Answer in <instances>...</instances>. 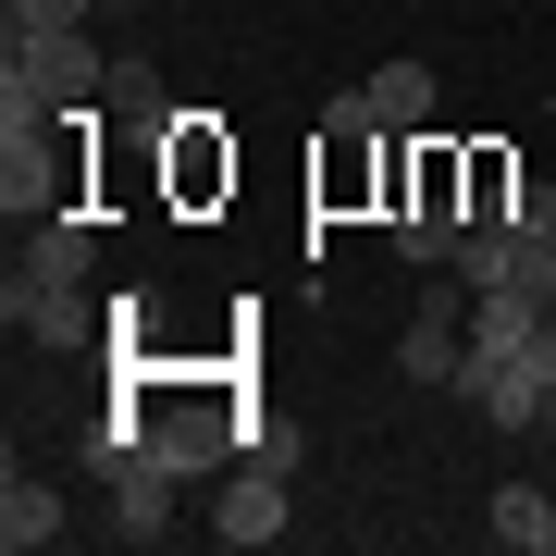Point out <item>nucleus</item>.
Masks as SVG:
<instances>
[{
  "mask_svg": "<svg viewBox=\"0 0 556 556\" xmlns=\"http://www.w3.org/2000/svg\"><path fill=\"white\" fill-rule=\"evenodd\" d=\"M0 75H25L50 112H87V100H112V62H100V38L87 25H50V38H13V62Z\"/></svg>",
  "mask_w": 556,
  "mask_h": 556,
  "instance_id": "f257e3e1",
  "label": "nucleus"
},
{
  "mask_svg": "<svg viewBox=\"0 0 556 556\" xmlns=\"http://www.w3.org/2000/svg\"><path fill=\"white\" fill-rule=\"evenodd\" d=\"M0 321H13V334L25 346H87V334H100V321H112V298H87V285H38V273H13V285H0Z\"/></svg>",
  "mask_w": 556,
  "mask_h": 556,
  "instance_id": "f03ea898",
  "label": "nucleus"
},
{
  "mask_svg": "<svg viewBox=\"0 0 556 556\" xmlns=\"http://www.w3.org/2000/svg\"><path fill=\"white\" fill-rule=\"evenodd\" d=\"M223 445H236V420H223L211 396H186V408H149V457L174 482H199V470H223Z\"/></svg>",
  "mask_w": 556,
  "mask_h": 556,
  "instance_id": "7ed1b4c3",
  "label": "nucleus"
},
{
  "mask_svg": "<svg viewBox=\"0 0 556 556\" xmlns=\"http://www.w3.org/2000/svg\"><path fill=\"white\" fill-rule=\"evenodd\" d=\"M211 544H285V470H248L223 482V507H211Z\"/></svg>",
  "mask_w": 556,
  "mask_h": 556,
  "instance_id": "20e7f679",
  "label": "nucleus"
},
{
  "mask_svg": "<svg viewBox=\"0 0 556 556\" xmlns=\"http://www.w3.org/2000/svg\"><path fill=\"white\" fill-rule=\"evenodd\" d=\"M112 532H124V544H161V532H174V470H161L149 445L112 470Z\"/></svg>",
  "mask_w": 556,
  "mask_h": 556,
  "instance_id": "39448f33",
  "label": "nucleus"
},
{
  "mask_svg": "<svg viewBox=\"0 0 556 556\" xmlns=\"http://www.w3.org/2000/svg\"><path fill=\"white\" fill-rule=\"evenodd\" d=\"M358 100H371L383 137H420V124H433V62H371V75H358Z\"/></svg>",
  "mask_w": 556,
  "mask_h": 556,
  "instance_id": "423d86ee",
  "label": "nucleus"
},
{
  "mask_svg": "<svg viewBox=\"0 0 556 556\" xmlns=\"http://www.w3.org/2000/svg\"><path fill=\"white\" fill-rule=\"evenodd\" d=\"M161 149H174V199H223V186H236V149L211 137V112H174Z\"/></svg>",
  "mask_w": 556,
  "mask_h": 556,
  "instance_id": "0eeeda50",
  "label": "nucleus"
},
{
  "mask_svg": "<svg viewBox=\"0 0 556 556\" xmlns=\"http://www.w3.org/2000/svg\"><path fill=\"white\" fill-rule=\"evenodd\" d=\"M0 544H13V556L62 544V495H50L38 470H25V457H13V470H0Z\"/></svg>",
  "mask_w": 556,
  "mask_h": 556,
  "instance_id": "6e6552de",
  "label": "nucleus"
},
{
  "mask_svg": "<svg viewBox=\"0 0 556 556\" xmlns=\"http://www.w3.org/2000/svg\"><path fill=\"white\" fill-rule=\"evenodd\" d=\"M482 532H495L507 556H556V495H532V482H507V495L482 507Z\"/></svg>",
  "mask_w": 556,
  "mask_h": 556,
  "instance_id": "1a4fd4ad",
  "label": "nucleus"
},
{
  "mask_svg": "<svg viewBox=\"0 0 556 556\" xmlns=\"http://www.w3.org/2000/svg\"><path fill=\"white\" fill-rule=\"evenodd\" d=\"M396 371L408 383H457V371H470V321H408V334H396Z\"/></svg>",
  "mask_w": 556,
  "mask_h": 556,
  "instance_id": "9d476101",
  "label": "nucleus"
},
{
  "mask_svg": "<svg viewBox=\"0 0 556 556\" xmlns=\"http://www.w3.org/2000/svg\"><path fill=\"white\" fill-rule=\"evenodd\" d=\"M87 260H100V248H87V223H75V211H50L38 236H25L13 273H38V285H87Z\"/></svg>",
  "mask_w": 556,
  "mask_h": 556,
  "instance_id": "9b49d317",
  "label": "nucleus"
},
{
  "mask_svg": "<svg viewBox=\"0 0 556 556\" xmlns=\"http://www.w3.org/2000/svg\"><path fill=\"white\" fill-rule=\"evenodd\" d=\"M457 236H470V211H396V260H408V273L457 260Z\"/></svg>",
  "mask_w": 556,
  "mask_h": 556,
  "instance_id": "f8f14e48",
  "label": "nucleus"
},
{
  "mask_svg": "<svg viewBox=\"0 0 556 556\" xmlns=\"http://www.w3.org/2000/svg\"><path fill=\"white\" fill-rule=\"evenodd\" d=\"M112 112L137 124V137H174V100H161V75H149V62H124V75H112Z\"/></svg>",
  "mask_w": 556,
  "mask_h": 556,
  "instance_id": "ddd939ff",
  "label": "nucleus"
},
{
  "mask_svg": "<svg viewBox=\"0 0 556 556\" xmlns=\"http://www.w3.org/2000/svg\"><path fill=\"white\" fill-rule=\"evenodd\" d=\"M87 13H100V0H13L0 25H13V38H50V25H87Z\"/></svg>",
  "mask_w": 556,
  "mask_h": 556,
  "instance_id": "4468645a",
  "label": "nucleus"
},
{
  "mask_svg": "<svg viewBox=\"0 0 556 556\" xmlns=\"http://www.w3.org/2000/svg\"><path fill=\"white\" fill-rule=\"evenodd\" d=\"M112 13H137V0H112Z\"/></svg>",
  "mask_w": 556,
  "mask_h": 556,
  "instance_id": "2eb2a0df",
  "label": "nucleus"
}]
</instances>
